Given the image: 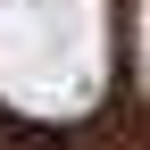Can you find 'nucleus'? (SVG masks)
Instances as JSON below:
<instances>
[{
  "mask_svg": "<svg viewBox=\"0 0 150 150\" xmlns=\"http://www.w3.org/2000/svg\"><path fill=\"white\" fill-rule=\"evenodd\" d=\"M108 83V0H0V100L17 117H83Z\"/></svg>",
  "mask_w": 150,
  "mask_h": 150,
  "instance_id": "1",
  "label": "nucleus"
}]
</instances>
